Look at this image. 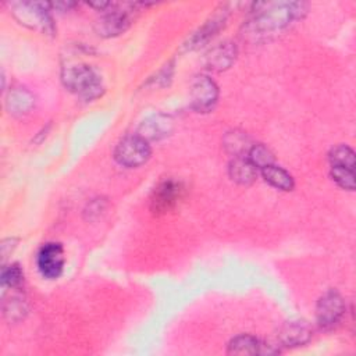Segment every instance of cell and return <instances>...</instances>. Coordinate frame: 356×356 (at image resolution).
<instances>
[{
    "instance_id": "obj_1",
    "label": "cell",
    "mask_w": 356,
    "mask_h": 356,
    "mask_svg": "<svg viewBox=\"0 0 356 356\" xmlns=\"http://www.w3.org/2000/svg\"><path fill=\"white\" fill-rule=\"evenodd\" d=\"M264 4V10L256 13L252 26L256 32H271L286 26L292 19L302 17L306 11L303 3H270Z\"/></svg>"
},
{
    "instance_id": "obj_2",
    "label": "cell",
    "mask_w": 356,
    "mask_h": 356,
    "mask_svg": "<svg viewBox=\"0 0 356 356\" xmlns=\"http://www.w3.org/2000/svg\"><path fill=\"white\" fill-rule=\"evenodd\" d=\"M63 81L67 89L83 100H95L102 96L104 86L100 75L88 64H78L63 71Z\"/></svg>"
},
{
    "instance_id": "obj_3",
    "label": "cell",
    "mask_w": 356,
    "mask_h": 356,
    "mask_svg": "<svg viewBox=\"0 0 356 356\" xmlns=\"http://www.w3.org/2000/svg\"><path fill=\"white\" fill-rule=\"evenodd\" d=\"M15 18L31 29H38L46 35H54V24L49 13L47 3H15L14 6Z\"/></svg>"
},
{
    "instance_id": "obj_4",
    "label": "cell",
    "mask_w": 356,
    "mask_h": 356,
    "mask_svg": "<svg viewBox=\"0 0 356 356\" xmlns=\"http://www.w3.org/2000/svg\"><path fill=\"white\" fill-rule=\"evenodd\" d=\"M152 154V149L146 139L139 135L124 138L114 150V159L118 164L134 168L145 164Z\"/></svg>"
},
{
    "instance_id": "obj_5",
    "label": "cell",
    "mask_w": 356,
    "mask_h": 356,
    "mask_svg": "<svg viewBox=\"0 0 356 356\" xmlns=\"http://www.w3.org/2000/svg\"><path fill=\"white\" fill-rule=\"evenodd\" d=\"M345 314V302L339 292L331 289L327 291L316 305V320L324 330H330L337 325Z\"/></svg>"
},
{
    "instance_id": "obj_6",
    "label": "cell",
    "mask_w": 356,
    "mask_h": 356,
    "mask_svg": "<svg viewBox=\"0 0 356 356\" xmlns=\"http://www.w3.org/2000/svg\"><path fill=\"white\" fill-rule=\"evenodd\" d=\"M39 273L47 280H56L64 268V249L57 242L44 243L36 256Z\"/></svg>"
},
{
    "instance_id": "obj_7",
    "label": "cell",
    "mask_w": 356,
    "mask_h": 356,
    "mask_svg": "<svg viewBox=\"0 0 356 356\" xmlns=\"http://www.w3.org/2000/svg\"><path fill=\"white\" fill-rule=\"evenodd\" d=\"M218 99V88L216 82L206 76L200 75L195 79L191 89V106L197 113H207L213 110Z\"/></svg>"
},
{
    "instance_id": "obj_8",
    "label": "cell",
    "mask_w": 356,
    "mask_h": 356,
    "mask_svg": "<svg viewBox=\"0 0 356 356\" xmlns=\"http://www.w3.org/2000/svg\"><path fill=\"white\" fill-rule=\"evenodd\" d=\"M118 6L114 4L111 11H106L103 17L97 21L96 29L99 35L110 38L117 36L128 29L131 25V11H122L117 8Z\"/></svg>"
},
{
    "instance_id": "obj_9",
    "label": "cell",
    "mask_w": 356,
    "mask_h": 356,
    "mask_svg": "<svg viewBox=\"0 0 356 356\" xmlns=\"http://www.w3.org/2000/svg\"><path fill=\"white\" fill-rule=\"evenodd\" d=\"M182 192V186L175 181H164L161 182L153 192L150 204L153 213H167L170 211L179 200Z\"/></svg>"
},
{
    "instance_id": "obj_10",
    "label": "cell",
    "mask_w": 356,
    "mask_h": 356,
    "mask_svg": "<svg viewBox=\"0 0 356 356\" xmlns=\"http://www.w3.org/2000/svg\"><path fill=\"white\" fill-rule=\"evenodd\" d=\"M312 338V330L303 320L286 321L278 331V341L282 346L295 348L302 346Z\"/></svg>"
},
{
    "instance_id": "obj_11",
    "label": "cell",
    "mask_w": 356,
    "mask_h": 356,
    "mask_svg": "<svg viewBox=\"0 0 356 356\" xmlns=\"http://www.w3.org/2000/svg\"><path fill=\"white\" fill-rule=\"evenodd\" d=\"M236 57V47L231 42L220 43L207 54V65L214 71H224L232 65Z\"/></svg>"
},
{
    "instance_id": "obj_12",
    "label": "cell",
    "mask_w": 356,
    "mask_h": 356,
    "mask_svg": "<svg viewBox=\"0 0 356 356\" xmlns=\"http://www.w3.org/2000/svg\"><path fill=\"white\" fill-rule=\"evenodd\" d=\"M225 15H216L210 21H207L202 28H199L185 43V49L192 50L199 46H203L206 42H209L224 25Z\"/></svg>"
},
{
    "instance_id": "obj_13",
    "label": "cell",
    "mask_w": 356,
    "mask_h": 356,
    "mask_svg": "<svg viewBox=\"0 0 356 356\" xmlns=\"http://www.w3.org/2000/svg\"><path fill=\"white\" fill-rule=\"evenodd\" d=\"M229 177L242 185L252 184L257 177V168L245 156L235 157L229 164Z\"/></svg>"
},
{
    "instance_id": "obj_14",
    "label": "cell",
    "mask_w": 356,
    "mask_h": 356,
    "mask_svg": "<svg viewBox=\"0 0 356 356\" xmlns=\"http://www.w3.org/2000/svg\"><path fill=\"white\" fill-rule=\"evenodd\" d=\"M261 177L266 182H268L273 188L280 191H292L293 188V178L292 175L284 170L282 167H278L275 164L267 165L260 170Z\"/></svg>"
},
{
    "instance_id": "obj_15",
    "label": "cell",
    "mask_w": 356,
    "mask_h": 356,
    "mask_svg": "<svg viewBox=\"0 0 356 356\" xmlns=\"http://www.w3.org/2000/svg\"><path fill=\"white\" fill-rule=\"evenodd\" d=\"M261 350L263 342L248 334L238 335L228 343V353L231 355H261Z\"/></svg>"
},
{
    "instance_id": "obj_16",
    "label": "cell",
    "mask_w": 356,
    "mask_h": 356,
    "mask_svg": "<svg viewBox=\"0 0 356 356\" xmlns=\"http://www.w3.org/2000/svg\"><path fill=\"white\" fill-rule=\"evenodd\" d=\"M33 106V96L26 89H15L7 99V107L14 115L26 114Z\"/></svg>"
},
{
    "instance_id": "obj_17",
    "label": "cell",
    "mask_w": 356,
    "mask_h": 356,
    "mask_svg": "<svg viewBox=\"0 0 356 356\" xmlns=\"http://www.w3.org/2000/svg\"><path fill=\"white\" fill-rule=\"evenodd\" d=\"M170 121L167 118H163L160 115L152 117L147 121H143V124L140 125V134L139 136H142L143 139H160L163 136L167 135V132L170 131Z\"/></svg>"
},
{
    "instance_id": "obj_18",
    "label": "cell",
    "mask_w": 356,
    "mask_h": 356,
    "mask_svg": "<svg viewBox=\"0 0 356 356\" xmlns=\"http://www.w3.org/2000/svg\"><path fill=\"white\" fill-rule=\"evenodd\" d=\"M330 163L331 165H338V167H346V168H352L355 170V152L346 146V145H339L337 147H334L330 154H328Z\"/></svg>"
},
{
    "instance_id": "obj_19",
    "label": "cell",
    "mask_w": 356,
    "mask_h": 356,
    "mask_svg": "<svg viewBox=\"0 0 356 356\" xmlns=\"http://www.w3.org/2000/svg\"><path fill=\"white\" fill-rule=\"evenodd\" d=\"M248 160L260 171L261 168L274 164L273 153L264 145H253L250 146L249 152L246 153Z\"/></svg>"
},
{
    "instance_id": "obj_20",
    "label": "cell",
    "mask_w": 356,
    "mask_h": 356,
    "mask_svg": "<svg viewBox=\"0 0 356 356\" xmlns=\"http://www.w3.org/2000/svg\"><path fill=\"white\" fill-rule=\"evenodd\" d=\"M330 175H331L332 181L342 189H346V191L355 189V170L346 168V167L331 165Z\"/></svg>"
},
{
    "instance_id": "obj_21",
    "label": "cell",
    "mask_w": 356,
    "mask_h": 356,
    "mask_svg": "<svg viewBox=\"0 0 356 356\" xmlns=\"http://www.w3.org/2000/svg\"><path fill=\"white\" fill-rule=\"evenodd\" d=\"M24 278V273L18 264H10L1 270V285L3 288L8 286L11 289L17 288Z\"/></svg>"
}]
</instances>
